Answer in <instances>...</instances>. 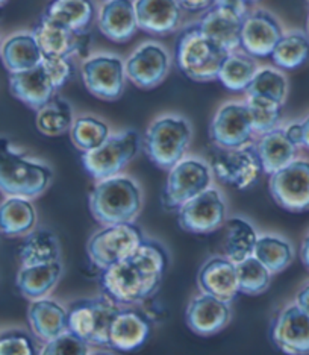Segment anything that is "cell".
<instances>
[{"label": "cell", "instance_id": "cell-1", "mask_svg": "<svg viewBox=\"0 0 309 355\" xmlns=\"http://www.w3.org/2000/svg\"><path fill=\"white\" fill-rule=\"evenodd\" d=\"M168 266V252L159 241L144 239L132 254L102 273V288L117 305L149 300L159 288Z\"/></svg>", "mask_w": 309, "mask_h": 355}, {"label": "cell", "instance_id": "cell-2", "mask_svg": "<svg viewBox=\"0 0 309 355\" xmlns=\"http://www.w3.org/2000/svg\"><path fill=\"white\" fill-rule=\"evenodd\" d=\"M53 180L52 168L15 150L6 139H0V191L14 198H37Z\"/></svg>", "mask_w": 309, "mask_h": 355}, {"label": "cell", "instance_id": "cell-3", "mask_svg": "<svg viewBox=\"0 0 309 355\" xmlns=\"http://www.w3.org/2000/svg\"><path fill=\"white\" fill-rule=\"evenodd\" d=\"M143 205L141 190L127 176H112L99 181L89 195V209L105 227L134 222Z\"/></svg>", "mask_w": 309, "mask_h": 355}, {"label": "cell", "instance_id": "cell-4", "mask_svg": "<svg viewBox=\"0 0 309 355\" xmlns=\"http://www.w3.org/2000/svg\"><path fill=\"white\" fill-rule=\"evenodd\" d=\"M227 55L229 53L203 34L197 25L181 32L175 51L177 67L186 78L197 83L215 80Z\"/></svg>", "mask_w": 309, "mask_h": 355}, {"label": "cell", "instance_id": "cell-5", "mask_svg": "<svg viewBox=\"0 0 309 355\" xmlns=\"http://www.w3.org/2000/svg\"><path fill=\"white\" fill-rule=\"evenodd\" d=\"M191 143V126L181 116H162L152 122L144 135V152L154 166L172 168L184 159Z\"/></svg>", "mask_w": 309, "mask_h": 355}, {"label": "cell", "instance_id": "cell-6", "mask_svg": "<svg viewBox=\"0 0 309 355\" xmlns=\"http://www.w3.org/2000/svg\"><path fill=\"white\" fill-rule=\"evenodd\" d=\"M120 306L107 295L73 302L69 310V331L88 345L108 346L109 329Z\"/></svg>", "mask_w": 309, "mask_h": 355}, {"label": "cell", "instance_id": "cell-7", "mask_svg": "<svg viewBox=\"0 0 309 355\" xmlns=\"http://www.w3.org/2000/svg\"><path fill=\"white\" fill-rule=\"evenodd\" d=\"M140 134L135 129H127V131L109 135L108 140L97 149L85 152L82 163L94 180H108V178L117 176L131 163L140 150Z\"/></svg>", "mask_w": 309, "mask_h": 355}, {"label": "cell", "instance_id": "cell-8", "mask_svg": "<svg viewBox=\"0 0 309 355\" xmlns=\"http://www.w3.org/2000/svg\"><path fill=\"white\" fill-rule=\"evenodd\" d=\"M144 241V234L134 222L105 227L89 239L87 252L97 268L108 269L132 254Z\"/></svg>", "mask_w": 309, "mask_h": 355}, {"label": "cell", "instance_id": "cell-9", "mask_svg": "<svg viewBox=\"0 0 309 355\" xmlns=\"http://www.w3.org/2000/svg\"><path fill=\"white\" fill-rule=\"evenodd\" d=\"M213 171L205 161L186 158L170 168L166 189L162 191V207L179 209L184 204L209 189Z\"/></svg>", "mask_w": 309, "mask_h": 355}, {"label": "cell", "instance_id": "cell-10", "mask_svg": "<svg viewBox=\"0 0 309 355\" xmlns=\"http://www.w3.org/2000/svg\"><path fill=\"white\" fill-rule=\"evenodd\" d=\"M211 164L218 180L240 190L249 189L264 173L261 159L254 144H247L240 149H223L217 146Z\"/></svg>", "mask_w": 309, "mask_h": 355}, {"label": "cell", "instance_id": "cell-11", "mask_svg": "<svg viewBox=\"0 0 309 355\" xmlns=\"http://www.w3.org/2000/svg\"><path fill=\"white\" fill-rule=\"evenodd\" d=\"M270 193L274 202L292 213L309 209V161L294 159L270 175Z\"/></svg>", "mask_w": 309, "mask_h": 355}, {"label": "cell", "instance_id": "cell-12", "mask_svg": "<svg viewBox=\"0 0 309 355\" xmlns=\"http://www.w3.org/2000/svg\"><path fill=\"white\" fill-rule=\"evenodd\" d=\"M87 90L102 101H116L125 92V62L116 55H94L82 64Z\"/></svg>", "mask_w": 309, "mask_h": 355}, {"label": "cell", "instance_id": "cell-13", "mask_svg": "<svg viewBox=\"0 0 309 355\" xmlns=\"http://www.w3.org/2000/svg\"><path fill=\"white\" fill-rule=\"evenodd\" d=\"M254 126L246 103L229 102L215 112L209 125V137L215 146L240 149L251 143Z\"/></svg>", "mask_w": 309, "mask_h": 355}, {"label": "cell", "instance_id": "cell-14", "mask_svg": "<svg viewBox=\"0 0 309 355\" xmlns=\"http://www.w3.org/2000/svg\"><path fill=\"white\" fill-rule=\"evenodd\" d=\"M179 225L191 234H209L226 222V204L217 189H208L179 208Z\"/></svg>", "mask_w": 309, "mask_h": 355}, {"label": "cell", "instance_id": "cell-15", "mask_svg": "<svg viewBox=\"0 0 309 355\" xmlns=\"http://www.w3.org/2000/svg\"><path fill=\"white\" fill-rule=\"evenodd\" d=\"M283 35L279 20L265 10L250 11L241 26L240 49L251 58L272 56L276 44Z\"/></svg>", "mask_w": 309, "mask_h": 355}, {"label": "cell", "instance_id": "cell-16", "mask_svg": "<svg viewBox=\"0 0 309 355\" xmlns=\"http://www.w3.org/2000/svg\"><path fill=\"white\" fill-rule=\"evenodd\" d=\"M170 58L158 43H144L125 62L126 78L136 87L149 90L158 87L168 75Z\"/></svg>", "mask_w": 309, "mask_h": 355}, {"label": "cell", "instance_id": "cell-17", "mask_svg": "<svg viewBox=\"0 0 309 355\" xmlns=\"http://www.w3.org/2000/svg\"><path fill=\"white\" fill-rule=\"evenodd\" d=\"M272 340L287 355H309V316L290 305L276 318L272 328Z\"/></svg>", "mask_w": 309, "mask_h": 355}, {"label": "cell", "instance_id": "cell-18", "mask_svg": "<svg viewBox=\"0 0 309 355\" xmlns=\"http://www.w3.org/2000/svg\"><path fill=\"white\" fill-rule=\"evenodd\" d=\"M32 34L43 56H73L75 53H82V49L87 47L85 32L71 31L61 23L46 17L44 14Z\"/></svg>", "mask_w": 309, "mask_h": 355}, {"label": "cell", "instance_id": "cell-19", "mask_svg": "<svg viewBox=\"0 0 309 355\" xmlns=\"http://www.w3.org/2000/svg\"><path fill=\"white\" fill-rule=\"evenodd\" d=\"M244 19L237 12L213 5L196 23L208 38L213 40L227 53L237 52L241 47V26Z\"/></svg>", "mask_w": 309, "mask_h": 355}, {"label": "cell", "instance_id": "cell-20", "mask_svg": "<svg viewBox=\"0 0 309 355\" xmlns=\"http://www.w3.org/2000/svg\"><path fill=\"white\" fill-rule=\"evenodd\" d=\"M199 287L202 293L231 304L238 296L237 264L229 258L213 257L199 270Z\"/></svg>", "mask_w": 309, "mask_h": 355}, {"label": "cell", "instance_id": "cell-21", "mask_svg": "<svg viewBox=\"0 0 309 355\" xmlns=\"http://www.w3.org/2000/svg\"><path fill=\"white\" fill-rule=\"evenodd\" d=\"M152 320L140 310L120 309L109 329V348L117 351H135L148 340Z\"/></svg>", "mask_w": 309, "mask_h": 355}, {"label": "cell", "instance_id": "cell-22", "mask_svg": "<svg viewBox=\"0 0 309 355\" xmlns=\"http://www.w3.org/2000/svg\"><path fill=\"white\" fill-rule=\"evenodd\" d=\"M138 29L153 35L172 34L182 19L177 0H134Z\"/></svg>", "mask_w": 309, "mask_h": 355}, {"label": "cell", "instance_id": "cell-23", "mask_svg": "<svg viewBox=\"0 0 309 355\" xmlns=\"http://www.w3.org/2000/svg\"><path fill=\"white\" fill-rule=\"evenodd\" d=\"M186 325L196 334H217L229 324L231 306L214 296L200 295L190 302L185 313Z\"/></svg>", "mask_w": 309, "mask_h": 355}, {"label": "cell", "instance_id": "cell-24", "mask_svg": "<svg viewBox=\"0 0 309 355\" xmlns=\"http://www.w3.org/2000/svg\"><path fill=\"white\" fill-rule=\"evenodd\" d=\"M97 25L111 42H129L138 31L134 0H107L99 11Z\"/></svg>", "mask_w": 309, "mask_h": 355}, {"label": "cell", "instance_id": "cell-25", "mask_svg": "<svg viewBox=\"0 0 309 355\" xmlns=\"http://www.w3.org/2000/svg\"><path fill=\"white\" fill-rule=\"evenodd\" d=\"M10 90L15 99L37 111L51 102L56 93L42 64L32 70L10 73Z\"/></svg>", "mask_w": 309, "mask_h": 355}, {"label": "cell", "instance_id": "cell-26", "mask_svg": "<svg viewBox=\"0 0 309 355\" xmlns=\"http://www.w3.org/2000/svg\"><path fill=\"white\" fill-rule=\"evenodd\" d=\"M263 171L268 175L281 171L296 159L299 146L291 141L285 128H274L270 132L261 135L255 144Z\"/></svg>", "mask_w": 309, "mask_h": 355}, {"label": "cell", "instance_id": "cell-27", "mask_svg": "<svg viewBox=\"0 0 309 355\" xmlns=\"http://www.w3.org/2000/svg\"><path fill=\"white\" fill-rule=\"evenodd\" d=\"M0 58L10 73H19L38 67L43 62V53L34 34L19 32L0 47Z\"/></svg>", "mask_w": 309, "mask_h": 355}, {"label": "cell", "instance_id": "cell-28", "mask_svg": "<svg viewBox=\"0 0 309 355\" xmlns=\"http://www.w3.org/2000/svg\"><path fill=\"white\" fill-rule=\"evenodd\" d=\"M28 318L32 331L44 342L69 331V311L52 300H37L32 302Z\"/></svg>", "mask_w": 309, "mask_h": 355}, {"label": "cell", "instance_id": "cell-29", "mask_svg": "<svg viewBox=\"0 0 309 355\" xmlns=\"http://www.w3.org/2000/svg\"><path fill=\"white\" fill-rule=\"evenodd\" d=\"M61 273L62 266L60 261L23 266L17 275V288L23 296L29 297L32 301L42 300L58 284Z\"/></svg>", "mask_w": 309, "mask_h": 355}, {"label": "cell", "instance_id": "cell-30", "mask_svg": "<svg viewBox=\"0 0 309 355\" xmlns=\"http://www.w3.org/2000/svg\"><path fill=\"white\" fill-rule=\"evenodd\" d=\"M37 211L29 199L8 198L0 204V232L8 237L29 234L35 227Z\"/></svg>", "mask_w": 309, "mask_h": 355}, {"label": "cell", "instance_id": "cell-31", "mask_svg": "<svg viewBox=\"0 0 309 355\" xmlns=\"http://www.w3.org/2000/svg\"><path fill=\"white\" fill-rule=\"evenodd\" d=\"M44 15L75 32H85L94 17L93 0H52Z\"/></svg>", "mask_w": 309, "mask_h": 355}, {"label": "cell", "instance_id": "cell-32", "mask_svg": "<svg viewBox=\"0 0 309 355\" xmlns=\"http://www.w3.org/2000/svg\"><path fill=\"white\" fill-rule=\"evenodd\" d=\"M23 266L60 261V241L48 230L30 231L19 249Z\"/></svg>", "mask_w": 309, "mask_h": 355}, {"label": "cell", "instance_id": "cell-33", "mask_svg": "<svg viewBox=\"0 0 309 355\" xmlns=\"http://www.w3.org/2000/svg\"><path fill=\"white\" fill-rule=\"evenodd\" d=\"M258 234L255 228L241 217H232L226 223L224 251L227 258L235 264L254 257Z\"/></svg>", "mask_w": 309, "mask_h": 355}, {"label": "cell", "instance_id": "cell-34", "mask_svg": "<svg viewBox=\"0 0 309 355\" xmlns=\"http://www.w3.org/2000/svg\"><path fill=\"white\" fill-rule=\"evenodd\" d=\"M276 67L296 70L309 61V37L302 31L283 32L272 53Z\"/></svg>", "mask_w": 309, "mask_h": 355}, {"label": "cell", "instance_id": "cell-35", "mask_svg": "<svg viewBox=\"0 0 309 355\" xmlns=\"http://www.w3.org/2000/svg\"><path fill=\"white\" fill-rule=\"evenodd\" d=\"M256 61L247 53L232 52L226 56L220 71H218V80L232 92H246L250 85L251 79L255 78L258 71Z\"/></svg>", "mask_w": 309, "mask_h": 355}, {"label": "cell", "instance_id": "cell-36", "mask_svg": "<svg viewBox=\"0 0 309 355\" xmlns=\"http://www.w3.org/2000/svg\"><path fill=\"white\" fill-rule=\"evenodd\" d=\"M73 122L75 119H73L71 105L60 96H55L42 110H38L37 114L38 131L48 137H58L69 132Z\"/></svg>", "mask_w": 309, "mask_h": 355}, {"label": "cell", "instance_id": "cell-37", "mask_svg": "<svg viewBox=\"0 0 309 355\" xmlns=\"http://www.w3.org/2000/svg\"><path fill=\"white\" fill-rule=\"evenodd\" d=\"M254 257L261 261L270 273H279L291 264L294 258V249L285 239L278 236H263L258 237Z\"/></svg>", "mask_w": 309, "mask_h": 355}, {"label": "cell", "instance_id": "cell-38", "mask_svg": "<svg viewBox=\"0 0 309 355\" xmlns=\"http://www.w3.org/2000/svg\"><path fill=\"white\" fill-rule=\"evenodd\" d=\"M246 93L247 98L256 96V98H264L283 105L288 96L287 76L273 67L258 69L255 78L246 88Z\"/></svg>", "mask_w": 309, "mask_h": 355}, {"label": "cell", "instance_id": "cell-39", "mask_svg": "<svg viewBox=\"0 0 309 355\" xmlns=\"http://www.w3.org/2000/svg\"><path fill=\"white\" fill-rule=\"evenodd\" d=\"M70 135L75 146L85 153L102 146L108 140L109 128L100 119L93 116H84L73 122Z\"/></svg>", "mask_w": 309, "mask_h": 355}, {"label": "cell", "instance_id": "cell-40", "mask_svg": "<svg viewBox=\"0 0 309 355\" xmlns=\"http://www.w3.org/2000/svg\"><path fill=\"white\" fill-rule=\"evenodd\" d=\"M237 277L240 292L254 296L264 293L268 288L272 273L255 257H249L246 260L237 263Z\"/></svg>", "mask_w": 309, "mask_h": 355}, {"label": "cell", "instance_id": "cell-41", "mask_svg": "<svg viewBox=\"0 0 309 355\" xmlns=\"http://www.w3.org/2000/svg\"><path fill=\"white\" fill-rule=\"evenodd\" d=\"M246 105L250 112L254 132L263 135L279 126L282 120L283 105L264 98H256V96L247 98Z\"/></svg>", "mask_w": 309, "mask_h": 355}, {"label": "cell", "instance_id": "cell-42", "mask_svg": "<svg viewBox=\"0 0 309 355\" xmlns=\"http://www.w3.org/2000/svg\"><path fill=\"white\" fill-rule=\"evenodd\" d=\"M39 355H89L88 343L75 336L71 331L48 340Z\"/></svg>", "mask_w": 309, "mask_h": 355}, {"label": "cell", "instance_id": "cell-43", "mask_svg": "<svg viewBox=\"0 0 309 355\" xmlns=\"http://www.w3.org/2000/svg\"><path fill=\"white\" fill-rule=\"evenodd\" d=\"M42 66L58 92L75 75V64L71 56H43Z\"/></svg>", "mask_w": 309, "mask_h": 355}, {"label": "cell", "instance_id": "cell-44", "mask_svg": "<svg viewBox=\"0 0 309 355\" xmlns=\"http://www.w3.org/2000/svg\"><path fill=\"white\" fill-rule=\"evenodd\" d=\"M32 338L20 329H10L0 334V355H34Z\"/></svg>", "mask_w": 309, "mask_h": 355}, {"label": "cell", "instance_id": "cell-45", "mask_svg": "<svg viewBox=\"0 0 309 355\" xmlns=\"http://www.w3.org/2000/svg\"><path fill=\"white\" fill-rule=\"evenodd\" d=\"M213 5L222 6V8H226V10L237 12L242 19H246L250 12L249 10L250 5L247 3V0H214Z\"/></svg>", "mask_w": 309, "mask_h": 355}, {"label": "cell", "instance_id": "cell-46", "mask_svg": "<svg viewBox=\"0 0 309 355\" xmlns=\"http://www.w3.org/2000/svg\"><path fill=\"white\" fill-rule=\"evenodd\" d=\"M186 11H206L213 6L214 0H177Z\"/></svg>", "mask_w": 309, "mask_h": 355}, {"label": "cell", "instance_id": "cell-47", "mask_svg": "<svg viewBox=\"0 0 309 355\" xmlns=\"http://www.w3.org/2000/svg\"><path fill=\"white\" fill-rule=\"evenodd\" d=\"M296 305L309 316V284H306L303 288H300V292L296 296Z\"/></svg>", "mask_w": 309, "mask_h": 355}, {"label": "cell", "instance_id": "cell-48", "mask_svg": "<svg viewBox=\"0 0 309 355\" xmlns=\"http://www.w3.org/2000/svg\"><path fill=\"white\" fill-rule=\"evenodd\" d=\"M300 132H302L300 146L309 149V116H306L302 122H300Z\"/></svg>", "mask_w": 309, "mask_h": 355}, {"label": "cell", "instance_id": "cell-49", "mask_svg": "<svg viewBox=\"0 0 309 355\" xmlns=\"http://www.w3.org/2000/svg\"><path fill=\"white\" fill-rule=\"evenodd\" d=\"M300 257H302V261L305 264V268L309 269V232L306 234V237L302 241V249H300Z\"/></svg>", "mask_w": 309, "mask_h": 355}, {"label": "cell", "instance_id": "cell-50", "mask_svg": "<svg viewBox=\"0 0 309 355\" xmlns=\"http://www.w3.org/2000/svg\"><path fill=\"white\" fill-rule=\"evenodd\" d=\"M93 355H111V354H108V352H96Z\"/></svg>", "mask_w": 309, "mask_h": 355}, {"label": "cell", "instance_id": "cell-51", "mask_svg": "<svg viewBox=\"0 0 309 355\" xmlns=\"http://www.w3.org/2000/svg\"><path fill=\"white\" fill-rule=\"evenodd\" d=\"M256 2H259V0H247V3H249V5H251V3H256Z\"/></svg>", "mask_w": 309, "mask_h": 355}, {"label": "cell", "instance_id": "cell-52", "mask_svg": "<svg viewBox=\"0 0 309 355\" xmlns=\"http://www.w3.org/2000/svg\"><path fill=\"white\" fill-rule=\"evenodd\" d=\"M306 31H308V37H309V17H308V23H306Z\"/></svg>", "mask_w": 309, "mask_h": 355}, {"label": "cell", "instance_id": "cell-53", "mask_svg": "<svg viewBox=\"0 0 309 355\" xmlns=\"http://www.w3.org/2000/svg\"><path fill=\"white\" fill-rule=\"evenodd\" d=\"M6 2H8V0H0V6H3Z\"/></svg>", "mask_w": 309, "mask_h": 355}, {"label": "cell", "instance_id": "cell-54", "mask_svg": "<svg viewBox=\"0 0 309 355\" xmlns=\"http://www.w3.org/2000/svg\"><path fill=\"white\" fill-rule=\"evenodd\" d=\"M0 47H2V44H0Z\"/></svg>", "mask_w": 309, "mask_h": 355}, {"label": "cell", "instance_id": "cell-55", "mask_svg": "<svg viewBox=\"0 0 309 355\" xmlns=\"http://www.w3.org/2000/svg\"><path fill=\"white\" fill-rule=\"evenodd\" d=\"M308 2H309V0H308Z\"/></svg>", "mask_w": 309, "mask_h": 355}]
</instances>
